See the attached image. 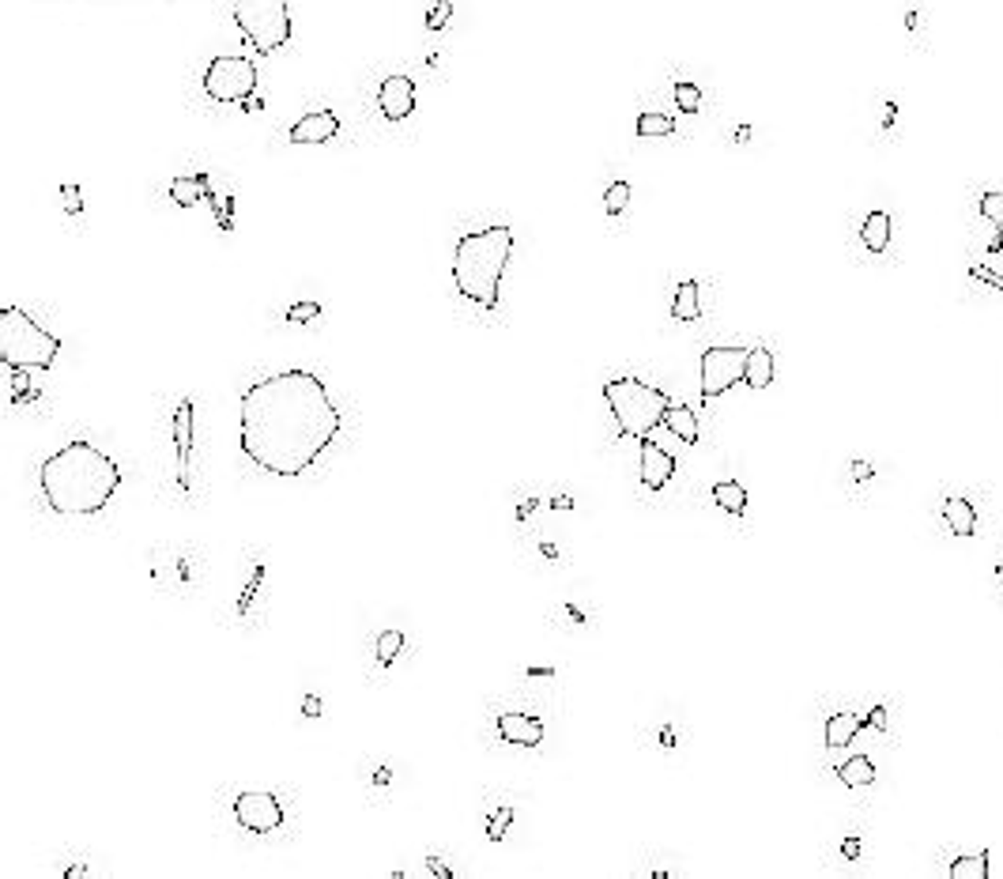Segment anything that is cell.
Listing matches in <instances>:
<instances>
[{
	"label": "cell",
	"mask_w": 1003,
	"mask_h": 879,
	"mask_svg": "<svg viewBox=\"0 0 1003 879\" xmlns=\"http://www.w3.org/2000/svg\"><path fill=\"white\" fill-rule=\"evenodd\" d=\"M747 359H751V348H710L701 355V400H713L739 385L747 378Z\"/></svg>",
	"instance_id": "obj_8"
},
{
	"label": "cell",
	"mask_w": 1003,
	"mask_h": 879,
	"mask_svg": "<svg viewBox=\"0 0 1003 879\" xmlns=\"http://www.w3.org/2000/svg\"><path fill=\"white\" fill-rule=\"evenodd\" d=\"M637 442H642V468H637L642 483H645L649 491L668 487L672 476H675V457L668 454L664 445H656L653 438H637Z\"/></svg>",
	"instance_id": "obj_12"
},
{
	"label": "cell",
	"mask_w": 1003,
	"mask_h": 879,
	"mask_svg": "<svg viewBox=\"0 0 1003 879\" xmlns=\"http://www.w3.org/2000/svg\"><path fill=\"white\" fill-rule=\"evenodd\" d=\"M257 91V64L242 53H223L208 64L204 95L211 102H249Z\"/></svg>",
	"instance_id": "obj_7"
},
{
	"label": "cell",
	"mask_w": 1003,
	"mask_h": 879,
	"mask_svg": "<svg viewBox=\"0 0 1003 879\" xmlns=\"http://www.w3.org/2000/svg\"><path fill=\"white\" fill-rule=\"evenodd\" d=\"M989 249H992V253H1003V230H999V227H996V238L989 242Z\"/></svg>",
	"instance_id": "obj_40"
},
{
	"label": "cell",
	"mask_w": 1003,
	"mask_h": 879,
	"mask_svg": "<svg viewBox=\"0 0 1003 879\" xmlns=\"http://www.w3.org/2000/svg\"><path fill=\"white\" fill-rule=\"evenodd\" d=\"M860 242L868 253H883L890 246V211H871L860 227Z\"/></svg>",
	"instance_id": "obj_18"
},
{
	"label": "cell",
	"mask_w": 1003,
	"mask_h": 879,
	"mask_svg": "<svg viewBox=\"0 0 1003 879\" xmlns=\"http://www.w3.org/2000/svg\"><path fill=\"white\" fill-rule=\"evenodd\" d=\"M60 204H65L69 216H79V211H83V192H79L76 182H65V185H60Z\"/></svg>",
	"instance_id": "obj_32"
},
{
	"label": "cell",
	"mask_w": 1003,
	"mask_h": 879,
	"mask_svg": "<svg viewBox=\"0 0 1003 879\" xmlns=\"http://www.w3.org/2000/svg\"><path fill=\"white\" fill-rule=\"evenodd\" d=\"M664 426H668V431H672L679 442H687V445L698 442V416L687 408V404H672L668 416H664Z\"/></svg>",
	"instance_id": "obj_20"
},
{
	"label": "cell",
	"mask_w": 1003,
	"mask_h": 879,
	"mask_svg": "<svg viewBox=\"0 0 1003 879\" xmlns=\"http://www.w3.org/2000/svg\"><path fill=\"white\" fill-rule=\"evenodd\" d=\"M838 778H841V785H849V789L875 785V762H871L868 755H852L849 762L838 766Z\"/></svg>",
	"instance_id": "obj_22"
},
{
	"label": "cell",
	"mask_w": 1003,
	"mask_h": 879,
	"mask_svg": "<svg viewBox=\"0 0 1003 879\" xmlns=\"http://www.w3.org/2000/svg\"><path fill=\"white\" fill-rule=\"evenodd\" d=\"M627 204H630V182H611L604 189V211L608 216H623Z\"/></svg>",
	"instance_id": "obj_26"
},
{
	"label": "cell",
	"mask_w": 1003,
	"mask_h": 879,
	"mask_svg": "<svg viewBox=\"0 0 1003 879\" xmlns=\"http://www.w3.org/2000/svg\"><path fill=\"white\" fill-rule=\"evenodd\" d=\"M989 861H992L989 849H977V853L958 856V861L951 865V879H989V875H992V872H989Z\"/></svg>",
	"instance_id": "obj_24"
},
{
	"label": "cell",
	"mask_w": 1003,
	"mask_h": 879,
	"mask_svg": "<svg viewBox=\"0 0 1003 879\" xmlns=\"http://www.w3.org/2000/svg\"><path fill=\"white\" fill-rule=\"evenodd\" d=\"M450 15H453V0H434L423 23H426V31H441L445 23H450Z\"/></svg>",
	"instance_id": "obj_30"
},
{
	"label": "cell",
	"mask_w": 1003,
	"mask_h": 879,
	"mask_svg": "<svg viewBox=\"0 0 1003 879\" xmlns=\"http://www.w3.org/2000/svg\"><path fill=\"white\" fill-rule=\"evenodd\" d=\"M943 521H947V528H951L954 536H973V532H977V510H973L970 499L951 495V499L943 502Z\"/></svg>",
	"instance_id": "obj_15"
},
{
	"label": "cell",
	"mask_w": 1003,
	"mask_h": 879,
	"mask_svg": "<svg viewBox=\"0 0 1003 879\" xmlns=\"http://www.w3.org/2000/svg\"><path fill=\"white\" fill-rule=\"evenodd\" d=\"M675 102H679L683 114H698V110H701V91H698V83L675 79Z\"/></svg>",
	"instance_id": "obj_27"
},
{
	"label": "cell",
	"mask_w": 1003,
	"mask_h": 879,
	"mask_svg": "<svg viewBox=\"0 0 1003 879\" xmlns=\"http://www.w3.org/2000/svg\"><path fill=\"white\" fill-rule=\"evenodd\" d=\"M426 865H431V872H438L441 879H450V875H453V872H450V868H445L441 861H434V856H431V861H426Z\"/></svg>",
	"instance_id": "obj_39"
},
{
	"label": "cell",
	"mask_w": 1003,
	"mask_h": 879,
	"mask_svg": "<svg viewBox=\"0 0 1003 879\" xmlns=\"http://www.w3.org/2000/svg\"><path fill=\"white\" fill-rule=\"evenodd\" d=\"M514 257V230L506 223L472 230L453 246V287L483 310H498L502 276Z\"/></svg>",
	"instance_id": "obj_3"
},
{
	"label": "cell",
	"mask_w": 1003,
	"mask_h": 879,
	"mask_svg": "<svg viewBox=\"0 0 1003 879\" xmlns=\"http://www.w3.org/2000/svg\"><path fill=\"white\" fill-rule=\"evenodd\" d=\"M302 714H306V717H317V714H321V698H317V695H306Z\"/></svg>",
	"instance_id": "obj_37"
},
{
	"label": "cell",
	"mask_w": 1003,
	"mask_h": 879,
	"mask_svg": "<svg viewBox=\"0 0 1003 879\" xmlns=\"http://www.w3.org/2000/svg\"><path fill=\"white\" fill-rule=\"evenodd\" d=\"M970 276H973V280H980V284L996 287V291H1003V276H999V272H992L989 265H973V268H970Z\"/></svg>",
	"instance_id": "obj_34"
},
{
	"label": "cell",
	"mask_w": 1003,
	"mask_h": 879,
	"mask_svg": "<svg viewBox=\"0 0 1003 879\" xmlns=\"http://www.w3.org/2000/svg\"><path fill=\"white\" fill-rule=\"evenodd\" d=\"M339 133V117L332 110H313L291 125V144H329Z\"/></svg>",
	"instance_id": "obj_13"
},
{
	"label": "cell",
	"mask_w": 1003,
	"mask_h": 879,
	"mask_svg": "<svg viewBox=\"0 0 1003 879\" xmlns=\"http://www.w3.org/2000/svg\"><path fill=\"white\" fill-rule=\"evenodd\" d=\"M509 823H514V808H498V811H495V819L487 823V838H490V842H502Z\"/></svg>",
	"instance_id": "obj_31"
},
{
	"label": "cell",
	"mask_w": 1003,
	"mask_h": 879,
	"mask_svg": "<svg viewBox=\"0 0 1003 879\" xmlns=\"http://www.w3.org/2000/svg\"><path fill=\"white\" fill-rule=\"evenodd\" d=\"M38 483H42V495H46L53 513L91 518V513H102L114 502L121 468L114 464L110 454H102L98 445L69 442L65 449H57V454L42 461Z\"/></svg>",
	"instance_id": "obj_2"
},
{
	"label": "cell",
	"mask_w": 1003,
	"mask_h": 879,
	"mask_svg": "<svg viewBox=\"0 0 1003 879\" xmlns=\"http://www.w3.org/2000/svg\"><path fill=\"white\" fill-rule=\"evenodd\" d=\"M841 853L849 856V861H857V856H860V838H845V846H841Z\"/></svg>",
	"instance_id": "obj_38"
},
{
	"label": "cell",
	"mask_w": 1003,
	"mask_h": 879,
	"mask_svg": "<svg viewBox=\"0 0 1003 879\" xmlns=\"http://www.w3.org/2000/svg\"><path fill=\"white\" fill-rule=\"evenodd\" d=\"M868 728H875V733H887V706H875V710L868 714V721H864Z\"/></svg>",
	"instance_id": "obj_35"
},
{
	"label": "cell",
	"mask_w": 1003,
	"mask_h": 879,
	"mask_svg": "<svg viewBox=\"0 0 1003 879\" xmlns=\"http://www.w3.org/2000/svg\"><path fill=\"white\" fill-rule=\"evenodd\" d=\"M317 313H321V303H298L287 310V321L291 325H306V321H313Z\"/></svg>",
	"instance_id": "obj_33"
},
{
	"label": "cell",
	"mask_w": 1003,
	"mask_h": 879,
	"mask_svg": "<svg viewBox=\"0 0 1003 879\" xmlns=\"http://www.w3.org/2000/svg\"><path fill=\"white\" fill-rule=\"evenodd\" d=\"M498 736L506 743H517V747H536L543 740V721L532 717V714H502L498 717Z\"/></svg>",
	"instance_id": "obj_14"
},
{
	"label": "cell",
	"mask_w": 1003,
	"mask_h": 879,
	"mask_svg": "<svg viewBox=\"0 0 1003 879\" xmlns=\"http://www.w3.org/2000/svg\"><path fill=\"white\" fill-rule=\"evenodd\" d=\"M634 133H637V136H672V133H675V121H672L668 114L645 110V114H637Z\"/></svg>",
	"instance_id": "obj_25"
},
{
	"label": "cell",
	"mask_w": 1003,
	"mask_h": 879,
	"mask_svg": "<svg viewBox=\"0 0 1003 879\" xmlns=\"http://www.w3.org/2000/svg\"><path fill=\"white\" fill-rule=\"evenodd\" d=\"M339 408L329 397V385L313 370H280L249 385L238 404V445L242 454L272 472V476H302L321 461L336 442Z\"/></svg>",
	"instance_id": "obj_1"
},
{
	"label": "cell",
	"mask_w": 1003,
	"mask_h": 879,
	"mask_svg": "<svg viewBox=\"0 0 1003 879\" xmlns=\"http://www.w3.org/2000/svg\"><path fill=\"white\" fill-rule=\"evenodd\" d=\"M980 216H985L989 223H996V227L1003 230V189L985 192V197H980Z\"/></svg>",
	"instance_id": "obj_29"
},
{
	"label": "cell",
	"mask_w": 1003,
	"mask_h": 879,
	"mask_svg": "<svg viewBox=\"0 0 1003 879\" xmlns=\"http://www.w3.org/2000/svg\"><path fill=\"white\" fill-rule=\"evenodd\" d=\"M400 650H404V634L400 631H385V634L377 638V664H393Z\"/></svg>",
	"instance_id": "obj_28"
},
{
	"label": "cell",
	"mask_w": 1003,
	"mask_h": 879,
	"mask_svg": "<svg viewBox=\"0 0 1003 879\" xmlns=\"http://www.w3.org/2000/svg\"><path fill=\"white\" fill-rule=\"evenodd\" d=\"M604 404L611 408L618 431L630 435V438H649L660 423H664L672 400L668 393L653 389L642 378H611L604 381Z\"/></svg>",
	"instance_id": "obj_5"
},
{
	"label": "cell",
	"mask_w": 1003,
	"mask_h": 879,
	"mask_svg": "<svg viewBox=\"0 0 1003 879\" xmlns=\"http://www.w3.org/2000/svg\"><path fill=\"white\" fill-rule=\"evenodd\" d=\"M60 351V336L46 332L38 321L19 306H0V359L8 370H46Z\"/></svg>",
	"instance_id": "obj_4"
},
{
	"label": "cell",
	"mask_w": 1003,
	"mask_h": 879,
	"mask_svg": "<svg viewBox=\"0 0 1003 879\" xmlns=\"http://www.w3.org/2000/svg\"><path fill=\"white\" fill-rule=\"evenodd\" d=\"M170 201H174L178 208H193V204H200V201H211V185H208V174L178 178L174 185H170Z\"/></svg>",
	"instance_id": "obj_17"
},
{
	"label": "cell",
	"mask_w": 1003,
	"mask_h": 879,
	"mask_svg": "<svg viewBox=\"0 0 1003 879\" xmlns=\"http://www.w3.org/2000/svg\"><path fill=\"white\" fill-rule=\"evenodd\" d=\"M996 574H999V582H1003V566H999V570H996Z\"/></svg>",
	"instance_id": "obj_41"
},
{
	"label": "cell",
	"mask_w": 1003,
	"mask_h": 879,
	"mask_svg": "<svg viewBox=\"0 0 1003 879\" xmlns=\"http://www.w3.org/2000/svg\"><path fill=\"white\" fill-rule=\"evenodd\" d=\"M871 476H875V468H871L868 461H852V480H857V483H868Z\"/></svg>",
	"instance_id": "obj_36"
},
{
	"label": "cell",
	"mask_w": 1003,
	"mask_h": 879,
	"mask_svg": "<svg viewBox=\"0 0 1003 879\" xmlns=\"http://www.w3.org/2000/svg\"><path fill=\"white\" fill-rule=\"evenodd\" d=\"M234 819H238V827H246L249 834H268L275 827H283V808L272 792L253 789V792H238V800H234Z\"/></svg>",
	"instance_id": "obj_9"
},
{
	"label": "cell",
	"mask_w": 1003,
	"mask_h": 879,
	"mask_svg": "<svg viewBox=\"0 0 1003 879\" xmlns=\"http://www.w3.org/2000/svg\"><path fill=\"white\" fill-rule=\"evenodd\" d=\"M193 435H197V408L193 400H181L174 412V445H178V487L189 491V461H193Z\"/></svg>",
	"instance_id": "obj_11"
},
{
	"label": "cell",
	"mask_w": 1003,
	"mask_h": 879,
	"mask_svg": "<svg viewBox=\"0 0 1003 879\" xmlns=\"http://www.w3.org/2000/svg\"><path fill=\"white\" fill-rule=\"evenodd\" d=\"M743 385H747V389H755V393H762V389H770V385H774V355H770V348H751Z\"/></svg>",
	"instance_id": "obj_16"
},
{
	"label": "cell",
	"mask_w": 1003,
	"mask_h": 879,
	"mask_svg": "<svg viewBox=\"0 0 1003 879\" xmlns=\"http://www.w3.org/2000/svg\"><path fill=\"white\" fill-rule=\"evenodd\" d=\"M672 317H675V321H698V317H701L698 284H694V280H683V284L675 287V298H672Z\"/></svg>",
	"instance_id": "obj_23"
},
{
	"label": "cell",
	"mask_w": 1003,
	"mask_h": 879,
	"mask_svg": "<svg viewBox=\"0 0 1003 879\" xmlns=\"http://www.w3.org/2000/svg\"><path fill=\"white\" fill-rule=\"evenodd\" d=\"M713 502L724 510V513H732V518H743L747 513V487L743 483H736V480H724V483H713Z\"/></svg>",
	"instance_id": "obj_21"
},
{
	"label": "cell",
	"mask_w": 1003,
	"mask_h": 879,
	"mask_svg": "<svg viewBox=\"0 0 1003 879\" xmlns=\"http://www.w3.org/2000/svg\"><path fill=\"white\" fill-rule=\"evenodd\" d=\"M377 106L381 114H385V121H408L415 114V79L412 76H385L377 88Z\"/></svg>",
	"instance_id": "obj_10"
},
{
	"label": "cell",
	"mask_w": 1003,
	"mask_h": 879,
	"mask_svg": "<svg viewBox=\"0 0 1003 879\" xmlns=\"http://www.w3.org/2000/svg\"><path fill=\"white\" fill-rule=\"evenodd\" d=\"M234 23L249 46L265 57L283 50L294 34L287 0H234Z\"/></svg>",
	"instance_id": "obj_6"
},
{
	"label": "cell",
	"mask_w": 1003,
	"mask_h": 879,
	"mask_svg": "<svg viewBox=\"0 0 1003 879\" xmlns=\"http://www.w3.org/2000/svg\"><path fill=\"white\" fill-rule=\"evenodd\" d=\"M864 728V721L857 717V714H834L826 721V747H849L852 740H857V733Z\"/></svg>",
	"instance_id": "obj_19"
}]
</instances>
